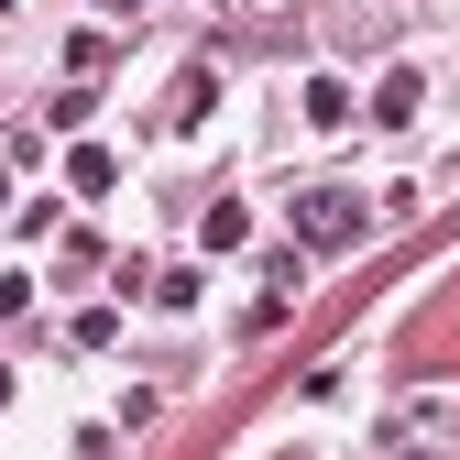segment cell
Wrapping results in <instances>:
<instances>
[{
	"label": "cell",
	"instance_id": "cell-3",
	"mask_svg": "<svg viewBox=\"0 0 460 460\" xmlns=\"http://www.w3.org/2000/svg\"><path fill=\"white\" fill-rule=\"evenodd\" d=\"M373 121H384V132H406V121H417V66H394V77L373 88Z\"/></svg>",
	"mask_w": 460,
	"mask_h": 460
},
{
	"label": "cell",
	"instance_id": "cell-4",
	"mask_svg": "<svg viewBox=\"0 0 460 460\" xmlns=\"http://www.w3.org/2000/svg\"><path fill=\"white\" fill-rule=\"evenodd\" d=\"M208 252H252V208H242V198L208 208Z\"/></svg>",
	"mask_w": 460,
	"mask_h": 460
},
{
	"label": "cell",
	"instance_id": "cell-7",
	"mask_svg": "<svg viewBox=\"0 0 460 460\" xmlns=\"http://www.w3.org/2000/svg\"><path fill=\"white\" fill-rule=\"evenodd\" d=\"M0 406H12V373H0Z\"/></svg>",
	"mask_w": 460,
	"mask_h": 460
},
{
	"label": "cell",
	"instance_id": "cell-8",
	"mask_svg": "<svg viewBox=\"0 0 460 460\" xmlns=\"http://www.w3.org/2000/svg\"><path fill=\"white\" fill-rule=\"evenodd\" d=\"M0 208H12V176H0Z\"/></svg>",
	"mask_w": 460,
	"mask_h": 460
},
{
	"label": "cell",
	"instance_id": "cell-2",
	"mask_svg": "<svg viewBox=\"0 0 460 460\" xmlns=\"http://www.w3.org/2000/svg\"><path fill=\"white\" fill-rule=\"evenodd\" d=\"M208 99H219V77H208V66H187L176 88H164V132H198V121H208Z\"/></svg>",
	"mask_w": 460,
	"mask_h": 460
},
{
	"label": "cell",
	"instance_id": "cell-6",
	"mask_svg": "<svg viewBox=\"0 0 460 460\" xmlns=\"http://www.w3.org/2000/svg\"><path fill=\"white\" fill-rule=\"evenodd\" d=\"M22 307H33V285H22V274H0V318H22Z\"/></svg>",
	"mask_w": 460,
	"mask_h": 460
},
{
	"label": "cell",
	"instance_id": "cell-5",
	"mask_svg": "<svg viewBox=\"0 0 460 460\" xmlns=\"http://www.w3.org/2000/svg\"><path fill=\"white\" fill-rule=\"evenodd\" d=\"M110 176H121V164H110L99 143H77V154H66V187H77V198H110Z\"/></svg>",
	"mask_w": 460,
	"mask_h": 460
},
{
	"label": "cell",
	"instance_id": "cell-1",
	"mask_svg": "<svg viewBox=\"0 0 460 460\" xmlns=\"http://www.w3.org/2000/svg\"><path fill=\"white\" fill-rule=\"evenodd\" d=\"M362 230H373V208H362L351 187H296V242H307V252H351Z\"/></svg>",
	"mask_w": 460,
	"mask_h": 460
}]
</instances>
